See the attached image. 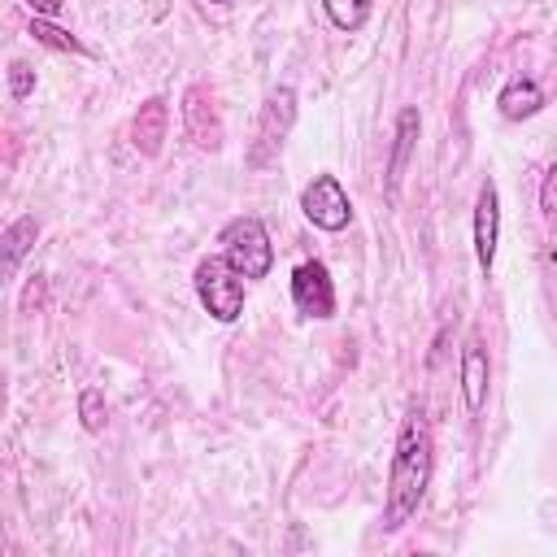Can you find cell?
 Here are the masks:
<instances>
[{
    "mask_svg": "<svg viewBox=\"0 0 557 557\" xmlns=\"http://www.w3.org/2000/svg\"><path fill=\"white\" fill-rule=\"evenodd\" d=\"M300 209L305 218L318 226V231H344L352 222V205H348V191L339 187L335 174H313L300 191Z\"/></svg>",
    "mask_w": 557,
    "mask_h": 557,
    "instance_id": "5",
    "label": "cell"
},
{
    "mask_svg": "<svg viewBox=\"0 0 557 557\" xmlns=\"http://www.w3.org/2000/svg\"><path fill=\"white\" fill-rule=\"evenodd\" d=\"M496 109H500V117H509V122L535 117V113L544 109V91H540V83H535V78L513 74V78L496 91Z\"/></svg>",
    "mask_w": 557,
    "mask_h": 557,
    "instance_id": "11",
    "label": "cell"
},
{
    "mask_svg": "<svg viewBox=\"0 0 557 557\" xmlns=\"http://www.w3.org/2000/svg\"><path fill=\"white\" fill-rule=\"evenodd\" d=\"M35 91V70L26 61H9V96L13 100H26Z\"/></svg>",
    "mask_w": 557,
    "mask_h": 557,
    "instance_id": "17",
    "label": "cell"
},
{
    "mask_svg": "<svg viewBox=\"0 0 557 557\" xmlns=\"http://www.w3.org/2000/svg\"><path fill=\"white\" fill-rule=\"evenodd\" d=\"M191 283H196L200 305H205L218 322H235V318L244 313V283H248V278H244L226 257H205V261L196 265Z\"/></svg>",
    "mask_w": 557,
    "mask_h": 557,
    "instance_id": "4",
    "label": "cell"
},
{
    "mask_svg": "<svg viewBox=\"0 0 557 557\" xmlns=\"http://www.w3.org/2000/svg\"><path fill=\"white\" fill-rule=\"evenodd\" d=\"M222 244V257L244 274V278H265L270 265H274V248H270V235L261 226V218H231L218 235Z\"/></svg>",
    "mask_w": 557,
    "mask_h": 557,
    "instance_id": "3",
    "label": "cell"
},
{
    "mask_svg": "<svg viewBox=\"0 0 557 557\" xmlns=\"http://www.w3.org/2000/svg\"><path fill=\"white\" fill-rule=\"evenodd\" d=\"M183 126L191 135V144L200 152H218L222 148V117H218V100L205 83H191L183 91Z\"/></svg>",
    "mask_w": 557,
    "mask_h": 557,
    "instance_id": "6",
    "label": "cell"
},
{
    "mask_svg": "<svg viewBox=\"0 0 557 557\" xmlns=\"http://www.w3.org/2000/svg\"><path fill=\"white\" fill-rule=\"evenodd\" d=\"M418 131H422V117H418V109H413V104H405V109L396 113L392 161H387V191H396V187H400V178H405V165H409V152H413V139H418Z\"/></svg>",
    "mask_w": 557,
    "mask_h": 557,
    "instance_id": "12",
    "label": "cell"
},
{
    "mask_svg": "<svg viewBox=\"0 0 557 557\" xmlns=\"http://www.w3.org/2000/svg\"><path fill=\"white\" fill-rule=\"evenodd\" d=\"M292 126H296V91L283 83V87H274V91L265 96V104H261L257 139H252V148H248V170L274 165L278 152H283V144H287V135H292Z\"/></svg>",
    "mask_w": 557,
    "mask_h": 557,
    "instance_id": "2",
    "label": "cell"
},
{
    "mask_svg": "<svg viewBox=\"0 0 557 557\" xmlns=\"http://www.w3.org/2000/svg\"><path fill=\"white\" fill-rule=\"evenodd\" d=\"M322 4H326L331 26L339 30H361L370 22V0H322Z\"/></svg>",
    "mask_w": 557,
    "mask_h": 557,
    "instance_id": "15",
    "label": "cell"
},
{
    "mask_svg": "<svg viewBox=\"0 0 557 557\" xmlns=\"http://www.w3.org/2000/svg\"><path fill=\"white\" fill-rule=\"evenodd\" d=\"M431 470H435V440H431V422L422 409H409L400 431H396V448H392V470H387V500H383V531H400L426 487H431Z\"/></svg>",
    "mask_w": 557,
    "mask_h": 557,
    "instance_id": "1",
    "label": "cell"
},
{
    "mask_svg": "<svg viewBox=\"0 0 557 557\" xmlns=\"http://www.w3.org/2000/svg\"><path fill=\"white\" fill-rule=\"evenodd\" d=\"M213 4H231V0H213Z\"/></svg>",
    "mask_w": 557,
    "mask_h": 557,
    "instance_id": "20",
    "label": "cell"
},
{
    "mask_svg": "<svg viewBox=\"0 0 557 557\" xmlns=\"http://www.w3.org/2000/svg\"><path fill=\"white\" fill-rule=\"evenodd\" d=\"M26 4H30V13H35V17H57L65 0H26Z\"/></svg>",
    "mask_w": 557,
    "mask_h": 557,
    "instance_id": "19",
    "label": "cell"
},
{
    "mask_svg": "<svg viewBox=\"0 0 557 557\" xmlns=\"http://www.w3.org/2000/svg\"><path fill=\"white\" fill-rule=\"evenodd\" d=\"M540 213H544L548 222H557V161L548 165V174H544V183H540Z\"/></svg>",
    "mask_w": 557,
    "mask_h": 557,
    "instance_id": "18",
    "label": "cell"
},
{
    "mask_svg": "<svg viewBox=\"0 0 557 557\" xmlns=\"http://www.w3.org/2000/svg\"><path fill=\"white\" fill-rule=\"evenodd\" d=\"M487 379H492L487 348L479 339H466V348H461V400H466L470 413H483V405H487Z\"/></svg>",
    "mask_w": 557,
    "mask_h": 557,
    "instance_id": "10",
    "label": "cell"
},
{
    "mask_svg": "<svg viewBox=\"0 0 557 557\" xmlns=\"http://www.w3.org/2000/svg\"><path fill=\"white\" fill-rule=\"evenodd\" d=\"M496 244H500V191L487 178L474 196V261L483 270H492L496 261Z\"/></svg>",
    "mask_w": 557,
    "mask_h": 557,
    "instance_id": "8",
    "label": "cell"
},
{
    "mask_svg": "<svg viewBox=\"0 0 557 557\" xmlns=\"http://www.w3.org/2000/svg\"><path fill=\"white\" fill-rule=\"evenodd\" d=\"M165 131H170V104H165L161 96H148V100L139 104V113H135V122H131V144H135V152L157 157L161 144H165Z\"/></svg>",
    "mask_w": 557,
    "mask_h": 557,
    "instance_id": "9",
    "label": "cell"
},
{
    "mask_svg": "<svg viewBox=\"0 0 557 557\" xmlns=\"http://www.w3.org/2000/svg\"><path fill=\"white\" fill-rule=\"evenodd\" d=\"M26 35H30L35 44H44V48H57V52H74V57H87L83 39H74V35H70V30H61V26H52V17H30Z\"/></svg>",
    "mask_w": 557,
    "mask_h": 557,
    "instance_id": "14",
    "label": "cell"
},
{
    "mask_svg": "<svg viewBox=\"0 0 557 557\" xmlns=\"http://www.w3.org/2000/svg\"><path fill=\"white\" fill-rule=\"evenodd\" d=\"M35 235H39V222H35L30 213L17 218V222H9V231H4V274H13V270L22 265V257L30 252Z\"/></svg>",
    "mask_w": 557,
    "mask_h": 557,
    "instance_id": "13",
    "label": "cell"
},
{
    "mask_svg": "<svg viewBox=\"0 0 557 557\" xmlns=\"http://www.w3.org/2000/svg\"><path fill=\"white\" fill-rule=\"evenodd\" d=\"M78 422H83V431H104V422H109V405H104V392L100 387H83L78 392Z\"/></svg>",
    "mask_w": 557,
    "mask_h": 557,
    "instance_id": "16",
    "label": "cell"
},
{
    "mask_svg": "<svg viewBox=\"0 0 557 557\" xmlns=\"http://www.w3.org/2000/svg\"><path fill=\"white\" fill-rule=\"evenodd\" d=\"M292 300L305 318H335V287L322 261H300L292 270Z\"/></svg>",
    "mask_w": 557,
    "mask_h": 557,
    "instance_id": "7",
    "label": "cell"
}]
</instances>
